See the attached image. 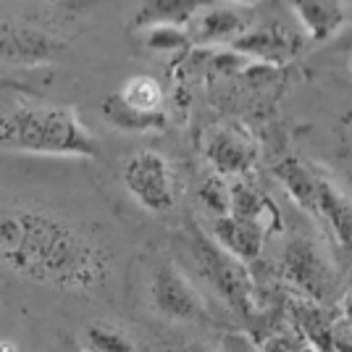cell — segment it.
I'll return each instance as SVG.
<instances>
[{
	"mask_svg": "<svg viewBox=\"0 0 352 352\" xmlns=\"http://www.w3.org/2000/svg\"><path fill=\"white\" fill-rule=\"evenodd\" d=\"M203 155L221 179H242L258 163V140L242 124L210 126L203 140Z\"/></svg>",
	"mask_w": 352,
	"mask_h": 352,
	"instance_id": "5",
	"label": "cell"
},
{
	"mask_svg": "<svg viewBox=\"0 0 352 352\" xmlns=\"http://www.w3.org/2000/svg\"><path fill=\"white\" fill-rule=\"evenodd\" d=\"M0 147L63 158L100 155L98 140L69 108H16L0 113Z\"/></svg>",
	"mask_w": 352,
	"mask_h": 352,
	"instance_id": "2",
	"label": "cell"
},
{
	"mask_svg": "<svg viewBox=\"0 0 352 352\" xmlns=\"http://www.w3.org/2000/svg\"><path fill=\"white\" fill-rule=\"evenodd\" d=\"M292 8L316 43L334 37L347 21V6L339 0H297Z\"/></svg>",
	"mask_w": 352,
	"mask_h": 352,
	"instance_id": "13",
	"label": "cell"
},
{
	"mask_svg": "<svg viewBox=\"0 0 352 352\" xmlns=\"http://www.w3.org/2000/svg\"><path fill=\"white\" fill-rule=\"evenodd\" d=\"M203 8V3L197 0H153L145 3L137 14V27H179L184 30L190 24V19Z\"/></svg>",
	"mask_w": 352,
	"mask_h": 352,
	"instance_id": "17",
	"label": "cell"
},
{
	"mask_svg": "<svg viewBox=\"0 0 352 352\" xmlns=\"http://www.w3.org/2000/svg\"><path fill=\"white\" fill-rule=\"evenodd\" d=\"M305 347H308L305 339L289 326V329H279V331L268 334L263 344H258V352H302Z\"/></svg>",
	"mask_w": 352,
	"mask_h": 352,
	"instance_id": "23",
	"label": "cell"
},
{
	"mask_svg": "<svg viewBox=\"0 0 352 352\" xmlns=\"http://www.w3.org/2000/svg\"><path fill=\"white\" fill-rule=\"evenodd\" d=\"M118 98L126 105H132L134 111H142V113L163 111V87L158 85V79H153L147 74L132 76L124 87L118 89Z\"/></svg>",
	"mask_w": 352,
	"mask_h": 352,
	"instance_id": "20",
	"label": "cell"
},
{
	"mask_svg": "<svg viewBox=\"0 0 352 352\" xmlns=\"http://www.w3.org/2000/svg\"><path fill=\"white\" fill-rule=\"evenodd\" d=\"M350 310L339 308L334 321H331V352H350Z\"/></svg>",
	"mask_w": 352,
	"mask_h": 352,
	"instance_id": "24",
	"label": "cell"
},
{
	"mask_svg": "<svg viewBox=\"0 0 352 352\" xmlns=\"http://www.w3.org/2000/svg\"><path fill=\"white\" fill-rule=\"evenodd\" d=\"M150 297H153V308L168 321H203L206 318L203 297L174 263H166L155 271L153 284H150Z\"/></svg>",
	"mask_w": 352,
	"mask_h": 352,
	"instance_id": "8",
	"label": "cell"
},
{
	"mask_svg": "<svg viewBox=\"0 0 352 352\" xmlns=\"http://www.w3.org/2000/svg\"><path fill=\"white\" fill-rule=\"evenodd\" d=\"M213 242L221 250H226L229 255H234L236 261L250 263L263 252L265 232L255 223L248 221H236L232 216H223L213 226Z\"/></svg>",
	"mask_w": 352,
	"mask_h": 352,
	"instance_id": "12",
	"label": "cell"
},
{
	"mask_svg": "<svg viewBox=\"0 0 352 352\" xmlns=\"http://www.w3.org/2000/svg\"><path fill=\"white\" fill-rule=\"evenodd\" d=\"M100 113L103 118L116 126L121 132L129 134H145V132H163L166 124H168V116L166 111H155V113H142V111H134L132 105H126L118 92H111L108 98H103L100 103Z\"/></svg>",
	"mask_w": 352,
	"mask_h": 352,
	"instance_id": "15",
	"label": "cell"
},
{
	"mask_svg": "<svg viewBox=\"0 0 352 352\" xmlns=\"http://www.w3.org/2000/svg\"><path fill=\"white\" fill-rule=\"evenodd\" d=\"M316 210L321 213L323 219L329 221L331 232L337 236V242L342 248H350L352 239V208L350 200L342 195V192L326 182V179H318V192H316Z\"/></svg>",
	"mask_w": 352,
	"mask_h": 352,
	"instance_id": "16",
	"label": "cell"
},
{
	"mask_svg": "<svg viewBox=\"0 0 352 352\" xmlns=\"http://www.w3.org/2000/svg\"><path fill=\"white\" fill-rule=\"evenodd\" d=\"M229 216L261 226L265 236L281 229L279 208L271 203L268 195H263L258 187H252L250 182H242V179L229 184Z\"/></svg>",
	"mask_w": 352,
	"mask_h": 352,
	"instance_id": "11",
	"label": "cell"
},
{
	"mask_svg": "<svg viewBox=\"0 0 352 352\" xmlns=\"http://www.w3.org/2000/svg\"><path fill=\"white\" fill-rule=\"evenodd\" d=\"M69 45L45 30L24 21L0 19V63L11 66H40L60 58Z\"/></svg>",
	"mask_w": 352,
	"mask_h": 352,
	"instance_id": "7",
	"label": "cell"
},
{
	"mask_svg": "<svg viewBox=\"0 0 352 352\" xmlns=\"http://www.w3.org/2000/svg\"><path fill=\"white\" fill-rule=\"evenodd\" d=\"M302 47V37L297 32L287 30L279 21H271L258 30H248L242 37H236L232 43V50L236 56L248 60H258L265 66H281L289 58H294Z\"/></svg>",
	"mask_w": 352,
	"mask_h": 352,
	"instance_id": "9",
	"label": "cell"
},
{
	"mask_svg": "<svg viewBox=\"0 0 352 352\" xmlns=\"http://www.w3.org/2000/svg\"><path fill=\"white\" fill-rule=\"evenodd\" d=\"M0 263L60 292H95L111 274V252L63 216L0 208Z\"/></svg>",
	"mask_w": 352,
	"mask_h": 352,
	"instance_id": "1",
	"label": "cell"
},
{
	"mask_svg": "<svg viewBox=\"0 0 352 352\" xmlns=\"http://www.w3.org/2000/svg\"><path fill=\"white\" fill-rule=\"evenodd\" d=\"M0 87H16V85H8V82H6L3 76H0Z\"/></svg>",
	"mask_w": 352,
	"mask_h": 352,
	"instance_id": "28",
	"label": "cell"
},
{
	"mask_svg": "<svg viewBox=\"0 0 352 352\" xmlns=\"http://www.w3.org/2000/svg\"><path fill=\"white\" fill-rule=\"evenodd\" d=\"M281 274L292 287L305 294V300L318 302V305H323L337 287V276H334L329 258L308 236L289 239V245L284 248V258H281Z\"/></svg>",
	"mask_w": 352,
	"mask_h": 352,
	"instance_id": "4",
	"label": "cell"
},
{
	"mask_svg": "<svg viewBox=\"0 0 352 352\" xmlns=\"http://www.w3.org/2000/svg\"><path fill=\"white\" fill-rule=\"evenodd\" d=\"M124 184L134 200L147 210H168L174 206L171 168L161 153L140 150L124 166Z\"/></svg>",
	"mask_w": 352,
	"mask_h": 352,
	"instance_id": "6",
	"label": "cell"
},
{
	"mask_svg": "<svg viewBox=\"0 0 352 352\" xmlns=\"http://www.w3.org/2000/svg\"><path fill=\"white\" fill-rule=\"evenodd\" d=\"M192 250H195V258L208 284L229 302V308H234L242 316H250L255 310V300H252L255 284H252L248 265L236 261L234 255H229L226 250H221L206 234H195Z\"/></svg>",
	"mask_w": 352,
	"mask_h": 352,
	"instance_id": "3",
	"label": "cell"
},
{
	"mask_svg": "<svg viewBox=\"0 0 352 352\" xmlns=\"http://www.w3.org/2000/svg\"><path fill=\"white\" fill-rule=\"evenodd\" d=\"M252 14L248 8L236 6H210L200 8L184 27V34L190 45H219V43H234L250 30Z\"/></svg>",
	"mask_w": 352,
	"mask_h": 352,
	"instance_id": "10",
	"label": "cell"
},
{
	"mask_svg": "<svg viewBox=\"0 0 352 352\" xmlns=\"http://www.w3.org/2000/svg\"><path fill=\"white\" fill-rule=\"evenodd\" d=\"M79 352H82V350H79Z\"/></svg>",
	"mask_w": 352,
	"mask_h": 352,
	"instance_id": "29",
	"label": "cell"
},
{
	"mask_svg": "<svg viewBox=\"0 0 352 352\" xmlns=\"http://www.w3.org/2000/svg\"><path fill=\"white\" fill-rule=\"evenodd\" d=\"M274 176L287 187L289 197L297 206H302L310 213L316 210V192H318V179L310 174V168L300 158H284L274 166Z\"/></svg>",
	"mask_w": 352,
	"mask_h": 352,
	"instance_id": "18",
	"label": "cell"
},
{
	"mask_svg": "<svg viewBox=\"0 0 352 352\" xmlns=\"http://www.w3.org/2000/svg\"><path fill=\"white\" fill-rule=\"evenodd\" d=\"M197 200L210 210L216 213L219 219L229 216V179H221V176H210L203 182V187L197 192Z\"/></svg>",
	"mask_w": 352,
	"mask_h": 352,
	"instance_id": "22",
	"label": "cell"
},
{
	"mask_svg": "<svg viewBox=\"0 0 352 352\" xmlns=\"http://www.w3.org/2000/svg\"><path fill=\"white\" fill-rule=\"evenodd\" d=\"M184 352H210V350H208L206 344H190V347H187Z\"/></svg>",
	"mask_w": 352,
	"mask_h": 352,
	"instance_id": "27",
	"label": "cell"
},
{
	"mask_svg": "<svg viewBox=\"0 0 352 352\" xmlns=\"http://www.w3.org/2000/svg\"><path fill=\"white\" fill-rule=\"evenodd\" d=\"M82 352H137L132 337L111 321H89L82 329Z\"/></svg>",
	"mask_w": 352,
	"mask_h": 352,
	"instance_id": "19",
	"label": "cell"
},
{
	"mask_svg": "<svg viewBox=\"0 0 352 352\" xmlns=\"http://www.w3.org/2000/svg\"><path fill=\"white\" fill-rule=\"evenodd\" d=\"M337 313L326 310L318 302L297 300L292 302V329L305 339L316 352H331V321Z\"/></svg>",
	"mask_w": 352,
	"mask_h": 352,
	"instance_id": "14",
	"label": "cell"
},
{
	"mask_svg": "<svg viewBox=\"0 0 352 352\" xmlns=\"http://www.w3.org/2000/svg\"><path fill=\"white\" fill-rule=\"evenodd\" d=\"M221 350L223 352H258V344L245 334V331H229L221 339Z\"/></svg>",
	"mask_w": 352,
	"mask_h": 352,
	"instance_id": "25",
	"label": "cell"
},
{
	"mask_svg": "<svg viewBox=\"0 0 352 352\" xmlns=\"http://www.w3.org/2000/svg\"><path fill=\"white\" fill-rule=\"evenodd\" d=\"M145 47L153 53H184L190 47V40L184 30L179 27H150L142 34Z\"/></svg>",
	"mask_w": 352,
	"mask_h": 352,
	"instance_id": "21",
	"label": "cell"
},
{
	"mask_svg": "<svg viewBox=\"0 0 352 352\" xmlns=\"http://www.w3.org/2000/svg\"><path fill=\"white\" fill-rule=\"evenodd\" d=\"M0 352H19V347L8 339H0Z\"/></svg>",
	"mask_w": 352,
	"mask_h": 352,
	"instance_id": "26",
	"label": "cell"
}]
</instances>
